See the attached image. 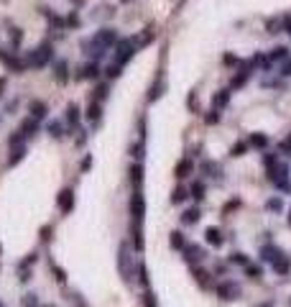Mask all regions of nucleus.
I'll list each match as a JSON object with an SVG mask.
<instances>
[{
	"instance_id": "nucleus-1",
	"label": "nucleus",
	"mask_w": 291,
	"mask_h": 307,
	"mask_svg": "<svg viewBox=\"0 0 291 307\" xmlns=\"http://www.w3.org/2000/svg\"><path fill=\"white\" fill-rule=\"evenodd\" d=\"M138 266H136V256H133V248L128 244H120L118 246V274L125 284H133L138 276H136Z\"/></svg>"
},
{
	"instance_id": "nucleus-2",
	"label": "nucleus",
	"mask_w": 291,
	"mask_h": 307,
	"mask_svg": "<svg viewBox=\"0 0 291 307\" xmlns=\"http://www.w3.org/2000/svg\"><path fill=\"white\" fill-rule=\"evenodd\" d=\"M49 62H54V44L51 41L38 44L36 49H31L26 54V64H28V67H33V70H43Z\"/></svg>"
},
{
	"instance_id": "nucleus-3",
	"label": "nucleus",
	"mask_w": 291,
	"mask_h": 307,
	"mask_svg": "<svg viewBox=\"0 0 291 307\" xmlns=\"http://www.w3.org/2000/svg\"><path fill=\"white\" fill-rule=\"evenodd\" d=\"M143 220H146V194L143 187H136L130 194V226L143 228Z\"/></svg>"
},
{
	"instance_id": "nucleus-4",
	"label": "nucleus",
	"mask_w": 291,
	"mask_h": 307,
	"mask_svg": "<svg viewBox=\"0 0 291 307\" xmlns=\"http://www.w3.org/2000/svg\"><path fill=\"white\" fill-rule=\"evenodd\" d=\"M138 54V44H136V38H120L118 44H115V59H113V64H118V67H125V64Z\"/></svg>"
},
{
	"instance_id": "nucleus-5",
	"label": "nucleus",
	"mask_w": 291,
	"mask_h": 307,
	"mask_svg": "<svg viewBox=\"0 0 291 307\" xmlns=\"http://www.w3.org/2000/svg\"><path fill=\"white\" fill-rule=\"evenodd\" d=\"M92 41L95 44H100L102 49H115V44L120 41V36H118V31L115 28H110V26H105V28H100V31H95V36H92Z\"/></svg>"
},
{
	"instance_id": "nucleus-6",
	"label": "nucleus",
	"mask_w": 291,
	"mask_h": 307,
	"mask_svg": "<svg viewBox=\"0 0 291 307\" xmlns=\"http://www.w3.org/2000/svg\"><path fill=\"white\" fill-rule=\"evenodd\" d=\"M215 294L220 300H225V302H233V300H240L243 290L238 287L235 282H220V284H215Z\"/></svg>"
},
{
	"instance_id": "nucleus-7",
	"label": "nucleus",
	"mask_w": 291,
	"mask_h": 307,
	"mask_svg": "<svg viewBox=\"0 0 291 307\" xmlns=\"http://www.w3.org/2000/svg\"><path fill=\"white\" fill-rule=\"evenodd\" d=\"M56 208L61 215H69L74 210V190L72 187H64L59 194H56Z\"/></svg>"
},
{
	"instance_id": "nucleus-8",
	"label": "nucleus",
	"mask_w": 291,
	"mask_h": 307,
	"mask_svg": "<svg viewBox=\"0 0 291 307\" xmlns=\"http://www.w3.org/2000/svg\"><path fill=\"white\" fill-rule=\"evenodd\" d=\"M100 62H87L84 67H79L77 72H74V80L77 82H84V80H97L100 77Z\"/></svg>"
},
{
	"instance_id": "nucleus-9",
	"label": "nucleus",
	"mask_w": 291,
	"mask_h": 307,
	"mask_svg": "<svg viewBox=\"0 0 291 307\" xmlns=\"http://www.w3.org/2000/svg\"><path fill=\"white\" fill-rule=\"evenodd\" d=\"M82 52L89 56V62H100V59H105V54H107V49H102L100 44H95L92 38L82 41Z\"/></svg>"
},
{
	"instance_id": "nucleus-10",
	"label": "nucleus",
	"mask_w": 291,
	"mask_h": 307,
	"mask_svg": "<svg viewBox=\"0 0 291 307\" xmlns=\"http://www.w3.org/2000/svg\"><path fill=\"white\" fill-rule=\"evenodd\" d=\"M66 126H69V130L74 134V130H79V120H82V108L77 102H69L66 105Z\"/></svg>"
},
{
	"instance_id": "nucleus-11",
	"label": "nucleus",
	"mask_w": 291,
	"mask_h": 307,
	"mask_svg": "<svg viewBox=\"0 0 291 307\" xmlns=\"http://www.w3.org/2000/svg\"><path fill=\"white\" fill-rule=\"evenodd\" d=\"M184 254V261H187V264H202V261H205V248L202 246H194V244H187V248L182 251Z\"/></svg>"
},
{
	"instance_id": "nucleus-12",
	"label": "nucleus",
	"mask_w": 291,
	"mask_h": 307,
	"mask_svg": "<svg viewBox=\"0 0 291 307\" xmlns=\"http://www.w3.org/2000/svg\"><path fill=\"white\" fill-rule=\"evenodd\" d=\"M51 74H54V80L59 84H66V82H69V62H66V59H56Z\"/></svg>"
},
{
	"instance_id": "nucleus-13",
	"label": "nucleus",
	"mask_w": 291,
	"mask_h": 307,
	"mask_svg": "<svg viewBox=\"0 0 291 307\" xmlns=\"http://www.w3.org/2000/svg\"><path fill=\"white\" fill-rule=\"evenodd\" d=\"M26 154H28V146L26 144H20V146H13L10 148V154H8V162H5V166H18L20 162H23L26 159Z\"/></svg>"
},
{
	"instance_id": "nucleus-14",
	"label": "nucleus",
	"mask_w": 291,
	"mask_h": 307,
	"mask_svg": "<svg viewBox=\"0 0 291 307\" xmlns=\"http://www.w3.org/2000/svg\"><path fill=\"white\" fill-rule=\"evenodd\" d=\"M46 134L51 136V138H56V141H61V138H66V136H69L72 134V130L69 128H66L61 120H51L49 126H46Z\"/></svg>"
},
{
	"instance_id": "nucleus-15",
	"label": "nucleus",
	"mask_w": 291,
	"mask_h": 307,
	"mask_svg": "<svg viewBox=\"0 0 291 307\" xmlns=\"http://www.w3.org/2000/svg\"><path fill=\"white\" fill-rule=\"evenodd\" d=\"M28 113H31V118L43 120V118L49 116V105L43 102V100H31V102H28Z\"/></svg>"
},
{
	"instance_id": "nucleus-16",
	"label": "nucleus",
	"mask_w": 291,
	"mask_h": 307,
	"mask_svg": "<svg viewBox=\"0 0 291 307\" xmlns=\"http://www.w3.org/2000/svg\"><path fill=\"white\" fill-rule=\"evenodd\" d=\"M84 116H87V120L92 123V126H100L102 123V102H95L92 100V102L87 105V113Z\"/></svg>"
},
{
	"instance_id": "nucleus-17",
	"label": "nucleus",
	"mask_w": 291,
	"mask_h": 307,
	"mask_svg": "<svg viewBox=\"0 0 291 307\" xmlns=\"http://www.w3.org/2000/svg\"><path fill=\"white\" fill-rule=\"evenodd\" d=\"M164 87H166V77H164V72H159V80H153L151 90H148V102L159 100V98L164 95Z\"/></svg>"
},
{
	"instance_id": "nucleus-18",
	"label": "nucleus",
	"mask_w": 291,
	"mask_h": 307,
	"mask_svg": "<svg viewBox=\"0 0 291 307\" xmlns=\"http://www.w3.org/2000/svg\"><path fill=\"white\" fill-rule=\"evenodd\" d=\"M291 54H289V49L286 46H276V49H271V54L266 56V62H263V67H271V64H276V62H286Z\"/></svg>"
},
{
	"instance_id": "nucleus-19",
	"label": "nucleus",
	"mask_w": 291,
	"mask_h": 307,
	"mask_svg": "<svg viewBox=\"0 0 291 307\" xmlns=\"http://www.w3.org/2000/svg\"><path fill=\"white\" fill-rule=\"evenodd\" d=\"M205 238H207V244L210 246H222V244H225V236H222V230L217 228V226H210L207 230H205Z\"/></svg>"
},
{
	"instance_id": "nucleus-20",
	"label": "nucleus",
	"mask_w": 291,
	"mask_h": 307,
	"mask_svg": "<svg viewBox=\"0 0 291 307\" xmlns=\"http://www.w3.org/2000/svg\"><path fill=\"white\" fill-rule=\"evenodd\" d=\"M192 172H194V162H192L189 156H184L182 162H179V164H176V169H174V174H176V177H179V180H184V177H189V174H192Z\"/></svg>"
},
{
	"instance_id": "nucleus-21",
	"label": "nucleus",
	"mask_w": 291,
	"mask_h": 307,
	"mask_svg": "<svg viewBox=\"0 0 291 307\" xmlns=\"http://www.w3.org/2000/svg\"><path fill=\"white\" fill-rule=\"evenodd\" d=\"M130 184H133V190L143 187V164L141 162H133V166H130Z\"/></svg>"
},
{
	"instance_id": "nucleus-22",
	"label": "nucleus",
	"mask_w": 291,
	"mask_h": 307,
	"mask_svg": "<svg viewBox=\"0 0 291 307\" xmlns=\"http://www.w3.org/2000/svg\"><path fill=\"white\" fill-rule=\"evenodd\" d=\"M169 246H171L174 251H184V248H187V238H184V233H182V230H171V236H169Z\"/></svg>"
},
{
	"instance_id": "nucleus-23",
	"label": "nucleus",
	"mask_w": 291,
	"mask_h": 307,
	"mask_svg": "<svg viewBox=\"0 0 291 307\" xmlns=\"http://www.w3.org/2000/svg\"><path fill=\"white\" fill-rule=\"evenodd\" d=\"M20 130H23V136H26V138H33V136L38 134V120L28 116L23 123H20Z\"/></svg>"
},
{
	"instance_id": "nucleus-24",
	"label": "nucleus",
	"mask_w": 291,
	"mask_h": 307,
	"mask_svg": "<svg viewBox=\"0 0 291 307\" xmlns=\"http://www.w3.org/2000/svg\"><path fill=\"white\" fill-rule=\"evenodd\" d=\"M230 90H220V92H215V98H212V108H217V110H222V108H228V102H230Z\"/></svg>"
},
{
	"instance_id": "nucleus-25",
	"label": "nucleus",
	"mask_w": 291,
	"mask_h": 307,
	"mask_svg": "<svg viewBox=\"0 0 291 307\" xmlns=\"http://www.w3.org/2000/svg\"><path fill=\"white\" fill-rule=\"evenodd\" d=\"M192 274H194V282L199 284V287H202V290H210L212 287V282H210V274L205 272V269H192Z\"/></svg>"
},
{
	"instance_id": "nucleus-26",
	"label": "nucleus",
	"mask_w": 291,
	"mask_h": 307,
	"mask_svg": "<svg viewBox=\"0 0 291 307\" xmlns=\"http://www.w3.org/2000/svg\"><path fill=\"white\" fill-rule=\"evenodd\" d=\"M274 272H276V274H281V276L291 272V261H289V256H286V254H281V256L274 261Z\"/></svg>"
},
{
	"instance_id": "nucleus-27",
	"label": "nucleus",
	"mask_w": 291,
	"mask_h": 307,
	"mask_svg": "<svg viewBox=\"0 0 291 307\" xmlns=\"http://www.w3.org/2000/svg\"><path fill=\"white\" fill-rule=\"evenodd\" d=\"M199 218H202V210H199V208H189L182 215V223L184 226H194V223H199Z\"/></svg>"
},
{
	"instance_id": "nucleus-28",
	"label": "nucleus",
	"mask_w": 291,
	"mask_h": 307,
	"mask_svg": "<svg viewBox=\"0 0 291 307\" xmlns=\"http://www.w3.org/2000/svg\"><path fill=\"white\" fill-rule=\"evenodd\" d=\"M110 98V84L107 82H100L97 87H95V92H92V100L95 102H105Z\"/></svg>"
},
{
	"instance_id": "nucleus-29",
	"label": "nucleus",
	"mask_w": 291,
	"mask_h": 307,
	"mask_svg": "<svg viewBox=\"0 0 291 307\" xmlns=\"http://www.w3.org/2000/svg\"><path fill=\"white\" fill-rule=\"evenodd\" d=\"M156 31H159V28H156V26H153V24H151V26H146V28H143V34H141V36H138V38H136V44H138V49H141V46H146V44H148V41H151V38H153V34H156Z\"/></svg>"
},
{
	"instance_id": "nucleus-30",
	"label": "nucleus",
	"mask_w": 291,
	"mask_h": 307,
	"mask_svg": "<svg viewBox=\"0 0 291 307\" xmlns=\"http://www.w3.org/2000/svg\"><path fill=\"white\" fill-rule=\"evenodd\" d=\"M20 41H23V31H20L18 26H10V49L13 52L20 49Z\"/></svg>"
},
{
	"instance_id": "nucleus-31",
	"label": "nucleus",
	"mask_w": 291,
	"mask_h": 307,
	"mask_svg": "<svg viewBox=\"0 0 291 307\" xmlns=\"http://www.w3.org/2000/svg\"><path fill=\"white\" fill-rule=\"evenodd\" d=\"M228 261H230V264H235V266H243V269H245V266H248V264H251V258H248V256H245L243 251H233Z\"/></svg>"
},
{
	"instance_id": "nucleus-32",
	"label": "nucleus",
	"mask_w": 291,
	"mask_h": 307,
	"mask_svg": "<svg viewBox=\"0 0 291 307\" xmlns=\"http://www.w3.org/2000/svg\"><path fill=\"white\" fill-rule=\"evenodd\" d=\"M248 144H251L253 148H268V136H266V134H251Z\"/></svg>"
},
{
	"instance_id": "nucleus-33",
	"label": "nucleus",
	"mask_w": 291,
	"mask_h": 307,
	"mask_svg": "<svg viewBox=\"0 0 291 307\" xmlns=\"http://www.w3.org/2000/svg\"><path fill=\"white\" fill-rule=\"evenodd\" d=\"M187 197H189V192H187L184 187H174V190H171V202H174V205L187 202Z\"/></svg>"
},
{
	"instance_id": "nucleus-34",
	"label": "nucleus",
	"mask_w": 291,
	"mask_h": 307,
	"mask_svg": "<svg viewBox=\"0 0 291 307\" xmlns=\"http://www.w3.org/2000/svg\"><path fill=\"white\" fill-rule=\"evenodd\" d=\"M189 197H194L197 202H202L205 200V182H194L189 187Z\"/></svg>"
},
{
	"instance_id": "nucleus-35",
	"label": "nucleus",
	"mask_w": 291,
	"mask_h": 307,
	"mask_svg": "<svg viewBox=\"0 0 291 307\" xmlns=\"http://www.w3.org/2000/svg\"><path fill=\"white\" fill-rule=\"evenodd\" d=\"M20 307H41L38 294H36V292H26L23 297H20Z\"/></svg>"
},
{
	"instance_id": "nucleus-36",
	"label": "nucleus",
	"mask_w": 291,
	"mask_h": 307,
	"mask_svg": "<svg viewBox=\"0 0 291 307\" xmlns=\"http://www.w3.org/2000/svg\"><path fill=\"white\" fill-rule=\"evenodd\" d=\"M141 302H143V307H159V302H156V294H153V290H151V287H146V290H143Z\"/></svg>"
},
{
	"instance_id": "nucleus-37",
	"label": "nucleus",
	"mask_w": 291,
	"mask_h": 307,
	"mask_svg": "<svg viewBox=\"0 0 291 307\" xmlns=\"http://www.w3.org/2000/svg\"><path fill=\"white\" fill-rule=\"evenodd\" d=\"M202 172H210V177H215V180H222V169H220V164L202 162Z\"/></svg>"
},
{
	"instance_id": "nucleus-38",
	"label": "nucleus",
	"mask_w": 291,
	"mask_h": 307,
	"mask_svg": "<svg viewBox=\"0 0 291 307\" xmlns=\"http://www.w3.org/2000/svg\"><path fill=\"white\" fill-rule=\"evenodd\" d=\"M20 144H26V136H23V130H13V134L8 136V148H13V146H20Z\"/></svg>"
},
{
	"instance_id": "nucleus-39",
	"label": "nucleus",
	"mask_w": 291,
	"mask_h": 307,
	"mask_svg": "<svg viewBox=\"0 0 291 307\" xmlns=\"http://www.w3.org/2000/svg\"><path fill=\"white\" fill-rule=\"evenodd\" d=\"M49 269H51V274H54V279H56L59 284H66V272H64L59 264H54V261H49Z\"/></svg>"
},
{
	"instance_id": "nucleus-40",
	"label": "nucleus",
	"mask_w": 291,
	"mask_h": 307,
	"mask_svg": "<svg viewBox=\"0 0 291 307\" xmlns=\"http://www.w3.org/2000/svg\"><path fill=\"white\" fill-rule=\"evenodd\" d=\"M245 276H248V279H253V282H258V279L263 276V269H261V266H253V264H248V266H245Z\"/></svg>"
},
{
	"instance_id": "nucleus-41",
	"label": "nucleus",
	"mask_w": 291,
	"mask_h": 307,
	"mask_svg": "<svg viewBox=\"0 0 291 307\" xmlns=\"http://www.w3.org/2000/svg\"><path fill=\"white\" fill-rule=\"evenodd\" d=\"M266 210H271V212H281V210H284V200H281V197H271V200L266 202Z\"/></svg>"
},
{
	"instance_id": "nucleus-42",
	"label": "nucleus",
	"mask_w": 291,
	"mask_h": 307,
	"mask_svg": "<svg viewBox=\"0 0 291 307\" xmlns=\"http://www.w3.org/2000/svg\"><path fill=\"white\" fill-rule=\"evenodd\" d=\"M138 282H141V287L146 290V287H151V282H148V269H146V264H138Z\"/></svg>"
},
{
	"instance_id": "nucleus-43",
	"label": "nucleus",
	"mask_w": 291,
	"mask_h": 307,
	"mask_svg": "<svg viewBox=\"0 0 291 307\" xmlns=\"http://www.w3.org/2000/svg\"><path fill=\"white\" fill-rule=\"evenodd\" d=\"M120 72H123V67H118V64H110V67L105 70V77H107V80H118Z\"/></svg>"
},
{
	"instance_id": "nucleus-44",
	"label": "nucleus",
	"mask_w": 291,
	"mask_h": 307,
	"mask_svg": "<svg viewBox=\"0 0 291 307\" xmlns=\"http://www.w3.org/2000/svg\"><path fill=\"white\" fill-rule=\"evenodd\" d=\"M248 146L251 144H245V141H240V144H235L233 148H230V156H243L245 151H248Z\"/></svg>"
},
{
	"instance_id": "nucleus-45",
	"label": "nucleus",
	"mask_w": 291,
	"mask_h": 307,
	"mask_svg": "<svg viewBox=\"0 0 291 307\" xmlns=\"http://www.w3.org/2000/svg\"><path fill=\"white\" fill-rule=\"evenodd\" d=\"M220 110H217V108H212V110H210V116H205V123L207 126H215V123H220Z\"/></svg>"
},
{
	"instance_id": "nucleus-46",
	"label": "nucleus",
	"mask_w": 291,
	"mask_h": 307,
	"mask_svg": "<svg viewBox=\"0 0 291 307\" xmlns=\"http://www.w3.org/2000/svg\"><path fill=\"white\" fill-rule=\"evenodd\" d=\"M266 28H268V34H279V31H284V28H281V20H279V18H271V20H268V24H266Z\"/></svg>"
},
{
	"instance_id": "nucleus-47",
	"label": "nucleus",
	"mask_w": 291,
	"mask_h": 307,
	"mask_svg": "<svg viewBox=\"0 0 291 307\" xmlns=\"http://www.w3.org/2000/svg\"><path fill=\"white\" fill-rule=\"evenodd\" d=\"M69 302H72V307H87V302L82 300L79 292H69Z\"/></svg>"
},
{
	"instance_id": "nucleus-48",
	"label": "nucleus",
	"mask_w": 291,
	"mask_h": 307,
	"mask_svg": "<svg viewBox=\"0 0 291 307\" xmlns=\"http://www.w3.org/2000/svg\"><path fill=\"white\" fill-rule=\"evenodd\" d=\"M79 24H82V20H79L77 13H69V16H66V28H77Z\"/></svg>"
},
{
	"instance_id": "nucleus-49",
	"label": "nucleus",
	"mask_w": 291,
	"mask_h": 307,
	"mask_svg": "<svg viewBox=\"0 0 291 307\" xmlns=\"http://www.w3.org/2000/svg\"><path fill=\"white\" fill-rule=\"evenodd\" d=\"M240 208V200H238V197H233V200L225 205V208H222V215H228V212H233V210H238Z\"/></svg>"
},
{
	"instance_id": "nucleus-50",
	"label": "nucleus",
	"mask_w": 291,
	"mask_h": 307,
	"mask_svg": "<svg viewBox=\"0 0 291 307\" xmlns=\"http://www.w3.org/2000/svg\"><path fill=\"white\" fill-rule=\"evenodd\" d=\"M281 74H284V77H291V56H289L286 62H281Z\"/></svg>"
},
{
	"instance_id": "nucleus-51",
	"label": "nucleus",
	"mask_w": 291,
	"mask_h": 307,
	"mask_svg": "<svg viewBox=\"0 0 291 307\" xmlns=\"http://www.w3.org/2000/svg\"><path fill=\"white\" fill-rule=\"evenodd\" d=\"M281 28H284V34L291 36V16H284V18H281Z\"/></svg>"
},
{
	"instance_id": "nucleus-52",
	"label": "nucleus",
	"mask_w": 291,
	"mask_h": 307,
	"mask_svg": "<svg viewBox=\"0 0 291 307\" xmlns=\"http://www.w3.org/2000/svg\"><path fill=\"white\" fill-rule=\"evenodd\" d=\"M51 233H54L51 226H43V228H41V240H51Z\"/></svg>"
},
{
	"instance_id": "nucleus-53",
	"label": "nucleus",
	"mask_w": 291,
	"mask_h": 307,
	"mask_svg": "<svg viewBox=\"0 0 291 307\" xmlns=\"http://www.w3.org/2000/svg\"><path fill=\"white\" fill-rule=\"evenodd\" d=\"M15 108H18V100H10V102L5 105V113H15Z\"/></svg>"
},
{
	"instance_id": "nucleus-54",
	"label": "nucleus",
	"mask_w": 291,
	"mask_h": 307,
	"mask_svg": "<svg viewBox=\"0 0 291 307\" xmlns=\"http://www.w3.org/2000/svg\"><path fill=\"white\" fill-rule=\"evenodd\" d=\"M77 134H79V136H77V144L84 146V141H87V130H77Z\"/></svg>"
},
{
	"instance_id": "nucleus-55",
	"label": "nucleus",
	"mask_w": 291,
	"mask_h": 307,
	"mask_svg": "<svg viewBox=\"0 0 291 307\" xmlns=\"http://www.w3.org/2000/svg\"><path fill=\"white\" fill-rule=\"evenodd\" d=\"M222 62H225V64H240V59H238V56H233V54H228Z\"/></svg>"
},
{
	"instance_id": "nucleus-56",
	"label": "nucleus",
	"mask_w": 291,
	"mask_h": 307,
	"mask_svg": "<svg viewBox=\"0 0 291 307\" xmlns=\"http://www.w3.org/2000/svg\"><path fill=\"white\" fill-rule=\"evenodd\" d=\"M89 166H92V156H84V162H82V172H87Z\"/></svg>"
},
{
	"instance_id": "nucleus-57",
	"label": "nucleus",
	"mask_w": 291,
	"mask_h": 307,
	"mask_svg": "<svg viewBox=\"0 0 291 307\" xmlns=\"http://www.w3.org/2000/svg\"><path fill=\"white\" fill-rule=\"evenodd\" d=\"M5 84H8V80L0 77V98H3V92H5Z\"/></svg>"
},
{
	"instance_id": "nucleus-58",
	"label": "nucleus",
	"mask_w": 291,
	"mask_h": 307,
	"mask_svg": "<svg viewBox=\"0 0 291 307\" xmlns=\"http://www.w3.org/2000/svg\"><path fill=\"white\" fill-rule=\"evenodd\" d=\"M289 223H291V210H289Z\"/></svg>"
},
{
	"instance_id": "nucleus-59",
	"label": "nucleus",
	"mask_w": 291,
	"mask_h": 307,
	"mask_svg": "<svg viewBox=\"0 0 291 307\" xmlns=\"http://www.w3.org/2000/svg\"><path fill=\"white\" fill-rule=\"evenodd\" d=\"M120 3H130V0H120Z\"/></svg>"
},
{
	"instance_id": "nucleus-60",
	"label": "nucleus",
	"mask_w": 291,
	"mask_h": 307,
	"mask_svg": "<svg viewBox=\"0 0 291 307\" xmlns=\"http://www.w3.org/2000/svg\"><path fill=\"white\" fill-rule=\"evenodd\" d=\"M261 307H271V304H261Z\"/></svg>"
},
{
	"instance_id": "nucleus-61",
	"label": "nucleus",
	"mask_w": 291,
	"mask_h": 307,
	"mask_svg": "<svg viewBox=\"0 0 291 307\" xmlns=\"http://www.w3.org/2000/svg\"><path fill=\"white\" fill-rule=\"evenodd\" d=\"M0 307H3V304H0Z\"/></svg>"
}]
</instances>
